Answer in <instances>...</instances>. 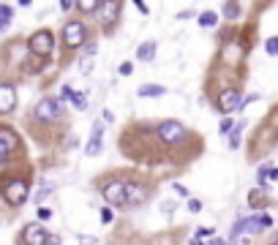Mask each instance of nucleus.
Segmentation results:
<instances>
[{"label": "nucleus", "instance_id": "9", "mask_svg": "<svg viewBox=\"0 0 278 245\" xmlns=\"http://www.w3.org/2000/svg\"><path fill=\"white\" fill-rule=\"evenodd\" d=\"M147 196H150V188H147V185L126 183V204H128V207H139V204H145Z\"/></svg>", "mask_w": 278, "mask_h": 245}, {"label": "nucleus", "instance_id": "23", "mask_svg": "<svg viewBox=\"0 0 278 245\" xmlns=\"http://www.w3.org/2000/svg\"><path fill=\"white\" fill-rule=\"evenodd\" d=\"M264 49H267V55H278V38H270V41L264 44Z\"/></svg>", "mask_w": 278, "mask_h": 245}, {"label": "nucleus", "instance_id": "14", "mask_svg": "<svg viewBox=\"0 0 278 245\" xmlns=\"http://www.w3.org/2000/svg\"><path fill=\"white\" fill-rule=\"evenodd\" d=\"M137 57H139V60H145V63H150L153 57H155V41H145V44H139Z\"/></svg>", "mask_w": 278, "mask_h": 245}, {"label": "nucleus", "instance_id": "29", "mask_svg": "<svg viewBox=\"0 0 278 245\" xmlns=\"http://www.w3.org/2000/svg\"><path fill=\"white\" fill-rule=\"evenodd\" d=\"M44 245H60V237L58 234H49V237H46V242Z\"/></svg>", "mask_w": 278, "mask_h": 245}, {"label": "nucleus", "instance_id": "35", "mask_svg": "<svg viewBox=\"0 0 278 245\" xmlns=\"http://www.w3.org/2000/svg\"><path fill=\"white\" fill-rule=\"evenodd\" d=\"M270 177H273V180H278V169H273V172H270Z\"/></svg>", "mask_w": 278, "mask_h": 245}, {"label": "nucleus", "instance_id": "1", "mask_svg": "<svg viewBox=\"0 0 278 245\" xmlns=\"http://www.w3.org/2000/svg\"><path fill=\"white\" fill-rule=\"evenodd\" d=\"M30 196V188L25 180H19V177H14V180H6L3 183V199L11 204V207H22L25 202H28Z\"/></svg>", "mask_w": 278, "mask_h": 245}, {"label": "nucleus", "instance_id": "33", "mask_svg": "<svg viewBox=\"0 0 278 245\" xmlns=\"http://www.w3.org/2000/svg\"><path fill=\"white\" fill-rule=\"evenodd\" d=\"M79 245H96V240L93 237H79Z\"/></svg>", "mask_w": 278, "mask_h": 245}, {"label": "nucleus", "instance_id": "7", "mask_svg": "<svg viewBox=\"0 0 278 245\" xmlns=\"http://www.w3.org/2000/svg\"><path fill=\"white\" fill-rule=\"evenodd\" d=\"M101 194H104V199L109 204H115V207H126V183L109 180V183H104Z\"/></svg>", "mask_w": 278, "mask_h": 245}, {"label": "nucleus", "instance_id": "15", "mask_svg": "<svg viewBox=\"0 0 278 245\" xmlns=\"http://www.w3.org/2000/svg\"><path fill=\"white\" fill-rule=\"evenodd\" d=\"M11 17H14V9H11V6H6V3H0V33L9 28Z\"/></svg>", "mask_w": 278, "mask_h": 245}, {"label": "nucleus", "instance_id": "11", "mask_svg": "<svg viewBox=\"0 0 278 245\" xmlns=\"http://www.w3.org/2000/svg\"><path fill=\"white\" fill-rule=\"evenodd\" d=\"M243 107V96H240V90H224L221 93V98H218V109L224 112V115H229V112H235V109H240Z\"/></svg>", "mask_w": 278, "mask_h": 245}, {"label": "nucleus", "instance_id": "18", "mask_svg": "<svg viewBox=\"0 0 278 245\" xmlns=\"http://www.w3.org/2000/svg\"><path fill=\"white\" fill-rule=\"evenodd\" d=\"M224 14H227L229 19H237L240 17V6L237 3H224Z\"/></svg>", "mask_w": 278, "mask_h": 245}, {"label": "nucleus", "instance_id": "17", "mask_svg": "<svg viewBox=\"0 0 278 245\" xmlns=\"http://www.w3.org/2000/svg\"><path fill=\"white\" fill-rule=\"evenodd\" d=\"M215 22H218V14H213V11H205V14L199 17V25H202V28H213Z\"/></svg>", "mask_w": 278, "mask_h": 245}, {"label": "nucleus", "instance_id": "8", "mask_svg": "<svg viewBox=\"0 0 278 245\" xmlns=\"http://www.w3.org/2000/svg\"><path fill=\"white\" fill-rule=\"evenodd\" d=\"M85 38H87V28L82 22H66V28H63V44L66 46H79V44H85Z\"/></svg>", "mask_w": 278, "mask_h": 245}, {"label": "nucleus", "instance_id": "10", "mask_svg": "<svg viewBox=\"0 0 278 245\" xmlns=\"http://www.w3.org/2000/svg\"><path fill=\"white\" fill-rule=\"evenodd\" d=\"M46 237H49V231H46L41 223H28V226L22 229V245H44Z\"/></svg>", "mask_w": 278, "mask_h": 245}, {"label": "nucleus", "instance_id": "37", "mask_svg": "<svg viewBox=\"0 0 278 245\" xmlns=\"http://www.w3.org/2000/svg\"><path fill=\"white\" fill-rule=\"evenodd\" d=\"M191 245H202V242H196V240H194V242H191Z\"/></svg>", "mask_w": 278, "mask_h": 245}, {"label": "nucleus", "instance_id": "32", "mask_svg": "<svg viewBox=\"0 0 278 245\" xmlns=\"http://www.w3.org/2000/svg\"><path fill=\"white\" fill-rule=\"evenodd\" d=\"M172 188H175V191H178V194H180V196H188V188H183V185H180V183H178V185H172Z\"/></svg>", "mask_w": 278, "mask_h": 245}, {"label": "nucleus", "instance_id": "12", "mask_svg": "<svg viewBox=\"0 0 278 245\" xmlns=\"http://www.w3.org/2000/svg\"><path fill=\"white\" fill-rule=\"evenodd\" d=\"M17 107V90L14 85H0V115H9Z\"/></svg>", "mask_w": 278, "mask_h": 245}, {"label": "nucleus", "instance_id": "5", "mask_svg": "<svg viewBox=\"0 0 278 245\" xmlns=\"http://www.w3.org/2000/svg\"><path fill=\"white\" fill-rule=\"evenodd\" d=\"M30 52L33 55H38V57H49L52 55V46H55V41H52V33L49 30H38V33H33L30 36Z\"/></svg>", "mask_w": 278, "mask_h": 245}, {"label": "nucleus", "instance_id": "13", "mask_svg": "<svg viewBox=\"0 0 278 245\" xmlns=\"http://www.w3.org/2000/svg\"><path fill=\"white\" fill-rule=\"evenodd\" d=\"M101 144H104V123H96V125H93V134H90V142H87L85 153L87 155H98L101 153Z\"/></svg>", "mask_w": 278, "mask_h": 245}, {"label": "nucleus", "instance_id": "20", "mask_svg": "<svg viewBox=\"0 0 278 245\" xmlns=\"http://www.w3.org/2000/svg\"><path fill=\"white\" fill-rule=\"evenodd\" d=\"M71 101H74V107H77V109L87 107V96H85V93H71Z\"/></svg>", "mask_w": 278, "mask_h": 245}, {"label": "nucleus", "instance_id": "26", "mask_svg": "<svg viewBox=\"0 0 278 245\" xmlns=\"http://www.w3.org/2000/svg\"><path fill=\"white\" fill-rule=\"evenodd\" d=\"M232 128H235V123H232V120H229V117H227V120L221 123V134H229V131H232Z\"/></svg>", "mask_w": 278, "mask_h": 245}, {"label": "nucleus", "instance_id": "27", "mask_svg": "<svg viewBox=\"0 0 278 245\" xmlns=\"http://www.w3.org/2000/svg\"><path fill=\"white\" fill-rule=\"evenodd\" d=\"M118 71H120L123 76H128V74L134 71V65H131V63H120V68H118Z\"/></svg>", "mask_w": 278, "mask_h": 245}, {"label": "nucleus", "instance_id": "19", "mask_svg": "<svg viewBox=\"0 0 278 245\" xmlns=\"http://www.w3.org/2000/svg\"><path fill=\"white\" fill-rule=\"evenodd\" d=\"M49 191H52V185H49V183H41V188L36 191V202H38V207H41V202L46 199V196H49Z\"/></svg>", "mask_w": 278, "mask_h": 245}, {"label": "nucleus", "instance_id": "2", "mask_svg": "<svg viewBox=\"0 0 278 245\" xmlns=\"http://www.w3.org/2000/svg\"><path fill=\"white\" fill-rule=\"evenodd\" d=\"M267 226H273V218H270V215L243 218V221H237L235 229H232V242H235L240 234H248V231H262V229H267Z\"/></svg>", "mask_w": 278, "mask_h": 245}, {"label": "nucleus", "instance_id": "16", "mask_svg": "<svg viewBox=\"0 0 278 245\" xmlns=\"http://www.w3.org/2000/svg\"><path fill=\"white\" fill-rule=\"evenodd\" d=\"M164 88H158V85H142L139 88V98H147V96H164Z\"/></svg>", "mask_w": 278, "mask_h": 245}, {"label": "nucleus", "instance_id": "34", "mask_svg": "<svg viewBox=\"0 0 278 245\" xmlns=\"http://www.w3.org/2000/svg\"><path fill=\"white\" fill-rule=\"evenodd\" d=\"M60 9H63V11H71L74 3H71V0H63V3H60Z\"/></svg>", "mask_w": 278, "mask_h": 245}, {"label": "nucleus", "instance_id": "31", "mask_svg": "<svg viewBox=\"0 0 278 245\" xmlns=\"http://www.w3.org/2000/svg\"><path fill=\"white\" fill-rule=\"evenodd\" d=\"M71 93H74V90L69 88V85H63V90H60V96H63V98H71Z\"/></svg>", "mask_w": 278, "mask_h": 245}, {"label": "nucleus", "instance_id": "4", "mask_svg": "<svg viewBox=\"0 0 278 245\" xmlns=\"http://www.w3.org/2000/svg\"><path fill=\"white\" fill-rule=\"evenodd\" d=\"M155 134H158V139L164 144H178L186 139V128H183V123H178V120H164V123H158Z\"/></svg>", "mask_w": 278, "mask_h": 245}, {"label": "nucleus", "instance_id": "25", "mask_svg": "<svg viewBox=\"0 0 278 245\" xmlns=\"http://www.w3.org/2000/svg\"><path fill=\"white\" fill-rule=\"evenodd\" d=\"M188 210H191V213H199V210H202V202H199V199H188Z\"/></svg>", "mask_w": 278, "mask_h": 245}, {"label": "nucleus", "instance_id": "36", "mask_svg": "<svg viewBox=\"0 0 278 245\" xmlns=\"http://www.w3.org/2000/svg\"><path fill=\"white\" fill-rule=\"evenodd\" d=\"M210 245H224V240H213V242H210Z\"/></svg>", "mask_w": 278, "mask_h": 245}, {"label": "nucleus", "instance_id": "22", "mask_svg": "<svg viewBox=\"0 0 278 245\" xmlns=\"http://www.w3.org/2000/svg\"><path fill=\"white\" fill-rule=\"evenodd\" d=\"M79 9L87 11V14H96V11H98V3H93V0H85V3H79Z\"/></svg>", "mask_w": 278, "mask_h": 245}, {"label": "nucleus", "instance_id": "30", "mask_svg": "<svg viewBox=\"0 0 278 245\" xmlns=\"http://www.w3.org/2000/svg\"><path fill=\"white\" fill-rule=\"evenodd\" d=\"M210 234H213V229H205V226L196 229V237H210Z\"/></svg>", "mask_w": 278, "mask_h": 245}, {"label": "nucleus", "instance_id": "21", "mask_svg": "<svg viewBox=\"0 0 278 245\" xmlns=\"http://www.w3.org/2000/svg\"><path fill=\"white\" fill-rule=\"evenodd\" d=\"M240 131H243V123H237V128H232V136H229V147H237L240 144Z\"/></svg>", "mask_w": 278, "mask_h": 245}, {"label": "nucleus", "instance_id": "6", "mask_svg": "<svg viewBox=\"0 0 278 245\" xmlns=\"http://www.w3.org/2000/svg\"><path fill=\"white\" fill-rule=\"evenodd\" d=\"M19 147V136L17 131H11L9 125H0V164L9 161V155Z\"/></svg>", "mask_w": 278, "mask_h": 245}, {"label": "nucleus", "instance_id": "24", "mask_svg": "<svg viewBox=\"0 0 278 245\" xmlns=\"http://www.w3.org/2000/svg\"><path fill=\"white\" fill-rule=\"evenodd\" d=\"M101 221H104V223H112V221H115V213H112L109 207H104V210H101Z\"/></svg>", "mask_w": 278, "mask_h": 245}, {"label": "nucleus", "instance_id": "3", "mask_svg": "<svg viewBox=\"0 0 278 245\" xmlns=\"http://www.w3.org/2000/svg\"><path fill=\"white\" fill-rule=\"evenodd\" d=\"M33 115L38 117L41 123H58L63 117V109H60V101L58 98H41L33 109Z\"/></svg>", "mask_w": 278, "mask_h": 245}, {"label": "nucleus", "instance_id": "28", "mask_svg": "<svg viewBox=\"0 0 278 245\" xmlns=\"http://www.w3.org/2000/svg\"><path fill=\"white\" fill-rule=\"evenodd\" d=\"M52 213H49V210H46V207H38V221H46V218H49Z\"/></svg>", "mask_w": 278, "mask_h": 245}]
</instances>
